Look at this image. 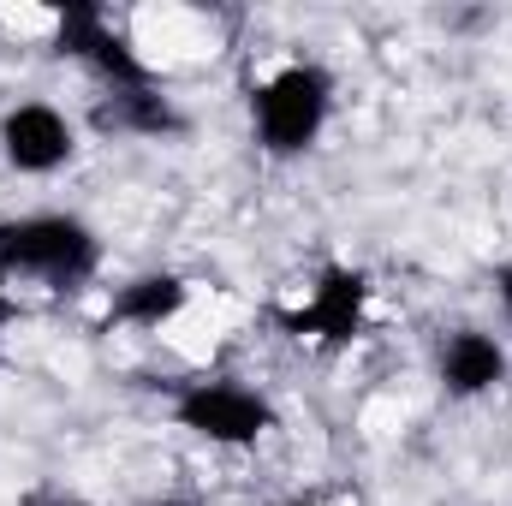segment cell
I'll return each mask as SVG.
<instances>
[{"mask_svg":"<svg viewBox=\"0 0 512 506\" xmlns=\"http://www.w3.org/2000/svg\"><path fill=\"white\" fill-rule=\"evenodd\" d=\"M102 268V239L90 221L42 209L0 221V280H42L54 292H78Z\"/></svg>","mask_w":512,"mask_h":506,"instance_id":"6da1fadb","label":"cell"},{"mask_svg":"<svg viewBox=\"0 0 512 506\" xmlns=\"http://www.w3.org/2000/svg\"><path fill=\"white\" fill-rule=\"evenodd\" d=\"M72 149H78V131L54 102H18V108L0 114V155H6L12 173L48 179L72 161Z\"/></svg>","mask_w":512,"mask_h":506,"instance_id":"8992f818","label":"cell"},{"mask_svg":"<svg viewBox=\"0 0 512 506\" xmlns=\"http://www.w3.org/2000/svg\"><path fill=\"white\" fill-rule=\"evenodd\" d=\"M173 423L209 447H256L268 429H280V411L245 381H185L173 393Z\"/></svg>","mask_w":512,"mask_h":506,"instance_id":"3957f363","label":"cell"},{"mask_svg":"<svg viewBox=\"0 0 512 506\" xmlns=\"http://www.w3.org/2000/svg\"><path fill=\"white\" fill-rule=\"evenodd\" d=\"M495 298H501V316L512 322V262L501 268V274H495Z\"/></svg>","mask_w":512,"mask_h":506,"instance_id":"30bf717a","label":"cell"},{"mask_svg":"<svg viewBox=\"0 0 512 506\" xmlns=\"http://www.w3.org/2000/svg\"><path fill=\"white\" fill-rule=\"evenodd\" d=\"M48 506H90V501H48Z\"/></svg>","mask_w":512,"mask_h":506,"instance_id":"5bb4252c","label":"cell"},{"mask_svg":"<svg viewBox=\"0 0 512 506\" xmlns=\"http://www.w3.org/2000/svg\"><path fill=\"white\" fill-rule=\"evenodd\" d=\"M274 506H322V501H310V495H292V501H274Z\"/></svg>","mask_w":512,"mask_h":506,"instance_id":"7c38bea8","label":"cell"},{"mask_svg":"<svg viewBox=\"0 0 512 506\" xmlns=\"http://www.w3.org/2000/svg\"><path fill=\"white\" fill-rule=\"evenodd\" d=\"M191 304V280L173 274V268H155V274H137L114 292V322L126 328H167L179 310Z\"/></svg>","mask_w":512,"mask_h":506,"instance_id":"ba28073f","label":"cell"},{"mask_svg":"<svg viewBox=\"0 0 512 506\" xmlns=\"http://www.w3.org/2000/svg\"><path fill=\"white\" fill-rule=\"evenodd\" d=\"M18 316H24V304H18V298H12V292L0 286V334H6V328H12Z\"/></svg>","mask_w":512,"mask_h":506,"instance_id":"8fae6325","label":"cell"},{"mask_svg":"<svg viewBox=\"0 0 512 506\" xmlns=\"http://www.w3.org/2000/svg\"><path fill=\"white\" fill-rule=\"evenodd\" d=\"M370 322V274L352 268V262H328L310 286V298L298 310L280 316V328L292 340H310L322 352H346Z\"/></svg>","mask_w":512,"mask_h":506,"instance_id":"5b68a950","label":"cell"},{"mask_svg":"<svg viewBox=\"0 0 512 506\" xmlns=\"http://www.w3.org/2000/svg\"><path fill=\"white\" fill-rule=\"evenodd\" d=\"M435 376H441V387L453 399H483V393L507 387L512 358L489 328H453L441 340V352H435Z\"/></svg>","mask_w":512,"mask_h":506,"instance_id":"52a82bcc","label":"cell"},{"mask_svg":"<svg viewBox=\"0 0 512 506\" xmlns=\"http://www.w3.org/2000/svg\"><path fill=\"white\" fill-rule=\"evenodd\" d=\"M155 506H197V501H185V495H167V501H155Z\"/></svg>","mask_w":512,"mask_h":506,"instance_id":"4fadbf2b","label":"cell"},{"mask_svg":"<svg viewBox=\"0 0 512 506\" xmlns=\"http://www.w3.org/2000/svg\"><path fill=\"white\" fill-rule=\"evenodd\" d=\"M179 108L149 84V90H114L102 108H96V131H126V137H161V131H179Z\"/></svg>","mask_w":512,"mask_h":506,"instance_id":"9c48e42d","label":"cell"},{"mask_svg":"<svg viewBox=\"0 0 512 506\" xmlns=\"http://www.w3.org/2000/svg\"><path fill=\"white\" fill-rule=\"evenodd\" d=\"M328 114H334V72L316 66V60H292L251 90L256 143L274 161H292V155L316 149V137L328 131Z\"/></svg>","mask_w":512,"mask_h":506,"instance_id":"7a4b0ae2","label":"cell"},{"mask_svg":"<svg viewBox=\"0 0 512 506\" xmlns=\"http://www.w3.org/2000/svg\"><path fill=\"white\" fill-rule=\"evenodd\" d=\"M54 54L84 60L108 90H149L155 72L143 66V54L131 48V36L96 6V0H66L54 18Z\"/></svg>","mask_w":512,"mask_h":506,"instance_id":"277c9868","label":"cell"}]
</instances>
